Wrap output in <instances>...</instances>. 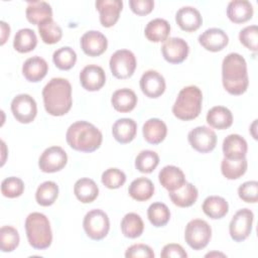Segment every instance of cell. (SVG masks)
<instances>
[{
	"label": "cell",
	"mask_w": 258,
	"mask_h": 258,
	"mask_svg": "<svg viewBox=\"0 0 258 258\" xmlns=\"http://www.w3.org/2000/svg\"><path fill=\"white\" fill-rule=\"evenodd\" d=\"M67 162V152L60 146H50L41 153L38 160V166L41 171L52 173L61 170Z\"/></svg>",
	"instance_id": "12"
},
{
	"label": "cell",
	"mask_w": 258,
	"mask_h": 258,
	"mask_svg": "<svg viewBox=\"0 0 258 258\" xmlns=\"http://www.w3.org/2000/svg\"><path fill=\"white\" fill-rule=\"evenodd\" d=\"M170 33V25L167 20L162 18H155L150 20L145 29L144 34L146 38L152 42L165 41Z\"/></svg>",
	"instance_id": "30"
},
{
	"label": "cell",
	"mask_w": 258,
	"mask_h": 258,
	"mask_svg": "<svg viewBox=\"0 0 258 258\" xmlns=\"http://www.w3.org/2000/svg\"><path fill=\"white\" fill-rule=\"evenodd\" d=\"M48 64L44 58L40 56H32L27 58L22 66V74L28 82L37 83L41 81L47 74Z\"/></svg>",
	"instance_id": "20"
},
{
	"label": "cell",
	"mask_w": 258,
	"mask_h": 258,
	"mask_svg": "<svg viewBox=\"0 0 258 258\" xmlns=\"http://www.w3.org/2000/svg\"><path fill=\"white\" fill-rule=\"evenodd\" d=\"M37 44V37L35 32L30 28L19 29L13 40V47L21 53H26L35 48Z\"/></svg>",
	"instance_id": "35"
},
{
	"label": "cell",
	"mask_w": 258,
	"mask_h": 258,
	"mask_svg": "<svg viewBox=\"0 0 258 258\" xmlns=\"http://www.w3.org/2000/svg\"><path fill=\"white\" fill-rule=\"evenodd\" d=\"M190 146L201 153L212 151L217 144V135L214 130L207 126H198L187 134Z\"/></svg>",
	"instance_id": "11"
},
{
	"label": "cell",
	"mask_w": 258,
	"mask_h": 258,
	"mask_svg": "<svg viewBox=\"0 0 258 258\" xmlns=\"http://www.w3.org/2000/svg\"><path fill=\"white\" fill-rule=\"evenodd\" d=\"M42 98L49 115L62 116L72 108V86L67 79L53 78L44 86Z\"/></svg>",
	"instance_id": "2"
},
{
	"label": "cell",
	"mask_w": 258,
	"mask_h": 258,
	"mask_svg": "<svg viewBox=\"0 0 258 258\" xmlns=\"http://www.w3.org/2000/svg\"><path fill=\"white\" fill-rule=\"evenodd\" d=\"M125 257L127 258H135V257H145V258H153L154 252L150 246L145 244H134L130 246L126 252Z\"/></svg>",
	"instance_id": "47"
},
{
	"label": "cell",
	"mask_w": 258,
	"mask_h": 258,
	"mask_svg": "<svg viewBox=\"0 0 258 258\" xmlns=\"http://www.w3.org/2000/svg\"><path fill=\"white\" fill-rule=\"evenodd\" d=\"M253 6L247 0H233L227 7V16L234 23H244L253 16Z\"/></svg>",
	"instance_id": "25"
},
{
	"label": "cell",
	"mask_w": 258,
	"mask_h": 258,
	"mask_svg": "<svg viewBox=\"0 0 258 258\" xmlns=\"http://www.w3.org/2000/svg\"><path fill=\"white\" fill-rule=\"evenodd\" d=\"M101 180L106 187L110 189H116L125 183L126 175L122 170L116 167H111L102 173Z\"/></svg>",
	"instance_id": "43"
},
{
	"label": "cell",
	"mask_w": 258,
	"mask_h": 258,
	"mask_svg": "<svg viewBox=\"0 0 258 258\" xmlns=\"http://www.w3.org/2000/svg\"><path fill=\"white\" fill-rule=\"evenodd\" d=\"M80 83L87 91H99L106 83L105 72L97 64H88L80 73Z\"/></svg>",
	"instance_id": "16"
},
{
	"label": "cell",
	"mask_w": 258,
	"mask_h": 258,
	"mask_svg": "<svg viewBox=\"0 0 258 258\" xmlns=\"http://www.w3.org/2000/svg\"><path fill=\"white\" fill-rule=\"evenodd\" d=\"M129 6L132 12L137 15L143 16L149 14L154 8L153 0H130Z\"/></svg>",
	"instance_id": "48"
},
{
	"label": "cell",
	"mask_w": 258,
	"mask_h": 258,
	"mask_svg": "<svg viewBox=\"0 0 258 258\" xmlns=\"http://www.w3.org/2000/svg\"><path fill=\"white\" fill-rule=\"evenodd\" d=\"M137 132V124L131 118L118 119L112 127V134L116 141L122 144L131 142Z\"/></svg>",
	"instance_id": "24"
},
{
	"label": "cell",
	"mask_w": 258,
	"mask_h": 258,
	"mask_svg": "<svg viewBox=\"0 0 258 258\" xmlns=\"http://www.w3.org/2000/svg\"><path fill=\"white\" fill-rule=\"evenodd\" d=\"M66 139L77 151L93 152L101 146L103 136L95 125L87 121H77L68 128Z\"/></svg>",
	"instance_id": "3"
},
{
	"label": "cell",
	"mask_w": 258,
	"mask_h": 258,
	"mask_svg": "<svg viewBox=\"0 0 258 258\" xmlns=\"http://www.w3.org/2000/svg\"><path fill=\"white\" fill-rule=\"evenodd\" d=\"M168 196L175 206L179 208H187L196 203L199 192L192 183L185 181L178 189L168 191Z\"/></svg>",
	"instance_id": "26"
},
{
	"label": "cell",
	"mask_w": 258,
	"mask_h": 258,
	"mask_svg": "<svg viewBox=\"0 0 258 258\" xmlns=\"http://www.w3.org/2000/svg\"><path fill=\"white\" fill-rule=\"evenodd\" d=\"M240 42L248 49L256 52L258 42V27L257 25H249L244 27L239 32Z\"/></svg>",
	"instance_id": "45"
},
{
	"label": "cell",
	"mask_w": 258,
	"mask_h": 258,
	"mask_svg": "<svg viewBox=\"0 0 258 258\" xmlns=\"http://www.w3.org/2000/svg\"><path fill=\"white\" fill-rule=\"evenodd\" d=\"M38 32L42 41L47 44L58 42L62 36L61 28L52 18L40 23L38 25Z\"/></svg>",
	"instance_id": "39"
},
{
	"label": "cell",
	"mask_w": 258,
	"mask_h": 258,
	"mask_svg": "<svg viewBox=\"0 0 258 258\" xmlns=\"http://www.w3.org/2000/svg\"><path fill=\"white\" fill-rule=\"evenodd\" d=\"M144 224L141 217L135 213H128L121 221V231L123 235L130 239L138 238L142 235Z\"/></svg>",
	"instance_id": "34"
},
{
	"label": "cell",
	"mask_w": 258,
	"mask_h": 258,
	"mask_svg": "<svg viewBox=\"0 0 258 258\" xmlns=\"http://www.w3.org/2000/svg\"><path fill=\"white\" fill-rule=\"evenodd\" d=\"M238 196L245 203H257L258 182L256 180L245 181L238 187Z\"/></svg>",
	"instance_id": "46"
},
{
	"label": "cell",
	"mask_w": 258,
	"mask_h": 258,
	"mask_svg": "<svg viewBox=\"0 0 258 258\" xmlns=\"http://www.w3.org/2000/svg\"><path fill=\"white\" fill-rule=\"evenodd\" d=\"M159 163V156L155 151L152 150H142L136 156L135 167L138 171L142 173L152 172Z\"/></svg>",
	"instance_id": "41"
},
{
	"label": "cell",
	"mask_w": 258,
	"mask_h": 258,
	"mask_svg": "<svg viewBox=\"0 0 258 258\" xmlns=\"http://www.w3.org/2000/svg\"><path fill=\"white\" fill-rule=\"evenodd\" d=\"M160 256L162 258H170V257H177V258H186L187 253L184 251V249L179 244H166L160 253Z\"/></svg>",
	"instance_id": "49"
},
{
	"label": "cell",
	"mask_w": 258,
	"mask_h": 258,
	"mask_svg": "<svg viewBox=\"0 0 258 258\" xmlns=\"http://www.w3.org/2000/svg\"><path fill=\"white\" fill-rule=\"evenodd\" d=\"M254 214L249 209L239 210L232 218L229 225V233L231 238L236 242L246 240L252 231Z\"/></svg>",
	"instance_id": "9"
},
{
	"label": "cell",
	"mask_w": 258,
	"mask_h": 258,
	"mask_svg": "<svg viewBox=\"0 0 258 258\" xmlns=\"http://www.w3.org/2000/svg\"><path fill=\"white\" fill-rule=\"evenodd\" d=\"M112 75L117 79L130 78L136 69V58L132 51L128 49L116 50L109 61Z\"/></svg>",
	"instance_id": "8"
},
{
	"label": "cell",
	"mask_w": 258,
	"mask_h": 258,
	"mask_svg": "<svg viewBox=\"0 0 258 258\" xmlns=\"http://www.w3.org/2000/svg\"><path fill=\"white\" fill-rule=\"evenodd\" d=\"M24 191V182L16 176H10L3 179L1 183V192L4 197L14 199L20 197Z\"/></svg>",
	"instance_id": "44"
},
{
	"label": "cell",
	"mask_w": 258,
	"mask_h": 258,
	"mask_svg": "<svg viewBox=\"0 0 258 258\" xmlns=\"http://www.w3.org/2000/svg\"><path fill=\"white\" fill-rule=\"evenodd\" d=\"M25 231L29 245L36 250H44L51 245L52 233L47 217L41 213H31L25 220Z\"/></svg>",
	"instance_id": "5"
},
{
	"label": "cell",
	"mask_w": 258,
	"mask_h": 258,
	"mask_svg": "<svg viewBox=\"0 0 258 258\" xmlns=\"http://www.w3.org/2000/svg\"><path fill=\"white\" fill-rule=\"evenodd\" d=\"M247 166L248 162L246 157L239 159L224 157L221 163V171L227 179H237L244 175L247 170Z\"/></svg>",
	"instance_id": "36"
},
{
	"label": "cell",
	"mask_w": 258,
	"mask_h": 258,
	"mask_svg": "<svg viewBox=\"0 0 258 258\" xmlns=\"http://www.w3.org/2000/svg\"><path fill=\"white\" fill-rule=\"evenodd\" d=\"M108 46L106 36L98 30H89L81 37V47L89 56H99Z\"/></svg>",
	"instance_id": "15"
},
{
	"label": "cell",
	"mask_w": 258,
	"mask_h": 258,
	"mask_svg": "<svg viewBox=\"0 0 258 258\" xmlns=\"http://www.w3.org/2000/svg\"><path fill=\"white\" fill-rule=\"evenodd\" d=\"M158 179L161 185L168 191L178 189L186 181L183 171L174 165L164 166L159 171Z\"/></svg>",
	"instance_id": "21"
},
{
	"label": "cell",
	"mask_w": 258,
	"mask_h": 258,
	"mask_svg": "<svg viewBox=\"0 0 258 258\" xmlns=\"http://www.w3.org/2000/svg\"><path fill=\"white\" fill-rule=\"evenodd\" d=\"M142 133L146 142L156 145L161 143L166 137L167 127L162 120L151 118L143 124Z\"/></svg>",
	"instance_id": "22"
},
{
	"label": "cell",
	"mask_w": 258,
	"mask_h": 258,
	"mask_svg": "<svg viewBox=\"0 0 258 258\" xmlns=\"http://www.w3.org/2000/svg\"><path fill=\"white\" fill-rule=\"evenodd\" d=\"M189 47L185 40L180 37L167 38L161 46V52L169 63H180L188 55Z\"/></svg>",
	"instance_id": "13"
},
{
	"label": "cell",
	"mask_w": 258,
	"mask_h": 258,
	"mask_svg": "<svg viewBox=\"0 0 258 258\" xmlns=\"http://www.w3.org/2000/svg\"><path fill=\"white\" fill-rule=\"evenodd\" d=\"M95 5L100 13V22L104 27L113 26L118 21L123 8L121 0H98Z\"/></svg>",
	"instance_id": "17"
},
{
	"label": "cell",
	"mask_w": 258,
	"mask_h": 258,
	"mask_svg": "<svg viewBox=\"0 0 258 258\" xmlns=\"http://www.w3.org/2000/svg\"><path fill=\"white\" fill-rule=\"evenodd\" d=\"M11 111L18 122L28 124L36 117V102L27 94H19L15 96L11 102Z\"/></svg>",
	"instance_id": "10"
},
{
	"label": "cell",
	"mask_w": 258,
	"mask_h": 258,
	"mask_svg": "<svg viewBox=\"0 0 258 258\" xmlns=\"http://www.w3.org/2000/svg\"><path fill=\"white\" fill-rule=\"evenodd\" d=\"M175 21L180 29L191 32L201 27L203 18L197 8L191 6H183L177 10L175 14Z\"/></svg>",
	"instance_id": "19"
},
{
	"label": "cell",
	"mask_w": 258,
	"mask_h": 258,
	"mask_svg": "<svg viewBox=\"0 0 258 258\" xmlns=\"http://www.w3.org/2000/svg\"><path fill=\"white\" fill-rule=\"evenodd\" d=\"M248 145L239 134H230L223 141V152L226 158L239 159L246 157Z\"/></svg>",
	"instance_id": "23"
},
{
	"label": "cell",
	"mask_w": 258,
	"mask_h": 258,
	"mask_svg": "<svg viewBox=\"0 0 258 258\" xmlns=\"http://www.w3.org/2000/svg\"><path fill=\"white\" fill-rule=\"evenodd\" d=\"M208 124L216 129L224 130L233 124V115L231 111L224 106H215L207 114Z\"/></svg>",
	"instance_id": "31"
},
{
	"label": "cell",
	"mask_w": 258,
	"mask_h": 258,
	"mask_svg": "<svg viewBox=\"0 0 258 258\" xmlns=\"http://www.w3.org/2000/svg\"><path fill=\"white\" fill-rule=\"evenodd\" d=\"M222 83L231 95L239 96L246 92L249 85L247 63L241 54L231 52L225 56L222 62Z\"/></svg>",
	"instance_id": "1"
},
{
	"label": "cell",
	"mask_w": 258,
	"mask_h": 258,
	"mask_svg": "<svg viewBox=\"0 0 258 258\" xmlns=\"http://www.w3.org/2000/svg\"><path fill=\"white\" fill-rule=\"evenodd\" d=\"M74 192L81 203L89 204L97 199L99 195V187L93 179L83 177L76 181L74 185Z\"/></svg>",
	"instance_id": "29"
},
{
	"label": "cell",
	"mask_w": 258,
	"mask_h": 258,
	"mask_svg": "<svg viewBox=\"0 0 258 258\" xmlns=\"http://www.w3.org/2000/svg\"><path fill=\"white\" fill-rule=\"evenodd\" d=\"M212 237V228L204 220L195 219L187 223L184 231L186 244L194 250L204 249Z\"/></svg>",
	"instance_id": "6"
},
{
	"label": "cell",
	"mask_w": 258,
	"mask_h": 258,
	"mask_svg": "<svg viewBox=\"0 0 258 258\" xmlns=\"http://www.w3.org/2000/svg\"><path fill=\"white\" fill-rule=\"evenodd\" d=\"M52 60L57 69L68 71L75 66L77 61V53L72 47L62 46L53 52Z\"/></svg>",
	"instance_id": "40"
},
{
	"label": "cell",
	"mask_w": 258,
	"mask_h": 258,
	"mask_svg": "<svg viewBox=\"0 0 258 258\" xmlns=\"http://www.w3.org/2000/svg\"><path fill=\"white\" fill-rule=\"evenodd\" d=\"M18 231L11 226H3L0 229V249L2 252H12L19 245Z\"/></svg>",
	"instance_id": "42"
},
{
	"label": "cell",
	"mask_w": 258,
	"mask_h": 258,
	"mask_svg": "<svg viewBox=\"0 0 258 258\" xmlns=\"http://www.w3.org/2000/svg\"><path fill=\"white\" fill-rule=\"evenodd\" d=\"M0 25H1V44H4L6 39L9 37V34H10V27L9 25L4 22V21H1L0 22Z\"/></svg>",
	"instance_id": "50"
},
{
	"label": "cell",
	"mask_w": 258,
	"mask_h": 258,
	"mask_svg": "<svg viewBox=\"0 0 258 258\" xmlns=\"http://www.w3.org/2000/svg\"><path fill=\"white\" fill-rule=\"evenodd\" d=\"M147 217L154 227H163L169 222L170 211L163 203H153L147 210Z\"/></svg>",
	"instance_id": "38"
},
{
	"label": "cell",
	"mask_w": 258,
	"mask_h": 258,
	"mask_svg": "<svg viewBox=\"0 0 258 258\" xmlns=\"http://www.w3.org/2000/svg\"><path fill=\"white\" fill-rule=\"evenodd\" d=\"M113 108L120 113H128L132 111L137 104V96L134 91L123 88L115 91L111 97Z\"/></svg>",
	"instance_id": "28"
},
{
	"label": "cell",
	"mask_w": 258,
	"mask_h": 258,
	"mask_svg": "<svg viewBox=\"0 0 258 258\" xmlns=\"http://www.w3.org/2000/svg\"><path fill=\"white\" fill-rule=\"evenodd\" d=\"M212 256H225V254L223 253H217V252H212V253H208L206 255V257H212Z\"/></svg>",
	"instance_id": "51"
},
{
	"label": "cell",
	"mask_w": 258,
	"mask_h": 258,
	"mask_svg": "<svg viewBox=\"0 0 258 258\" xmlns=\"http://www.w3.org/2000/svg\"><path fill=\"white\" fill-rule=\"evenodd\" d=\"M204 213L211 219H222L228 214V202L219 196H210L203 203Z\"/></svg>",
	"instance_id": "33"
},
{
	"label": "cell",
	"mask_w": 258,
	"mask_h": 258,
	"mask_svg": "<svg viewBox=\"0 0 258 258\" xmlns=\"http://www.w3.org/2000/svg\"><path fill=\"white\" fill-rule=\"evenodd\" d=\"M203 94L199 87L187 86L182 88L172 106L173 115L180 120L196 119L202 111Z\"/></svg>",
	"instance_id": "4"
},
{
	"label": "cell",
	"mask_w": 258,
	"mask_h": 258,
	"mask_svg": "<svg viewBox=\"0 0 258 258\" xmlns=\"http://www.w3.org/2000/svg\"><path fill=\"white\" fill-rule=\"evenodd\" d=\"M25 14L30 23L39 25L40 23L52 18V9L45 1H29Z\"/></svg>",
	"instance_id": "27"
},
{
	"label": "cell",
	"mask_w": 258,
	"mask_h": 258,
	"mask_svg": "<svg viewBox=\"0 0 258 258\" xmlns=\"http://www.w3.org/2000/svg\"><path fill=\"white\" fill-rule=\"evenodd\" d=\"M140 89L148 98H158L165 91V80L156 71H146L140 78Z\"/></svg>",
	"instance_id": "14"
},
{
	"label": "cell",
	"mask_w": 258,
	"mask_h": 258,
	"mask_svg": "<svg viewBox=\"0 0 258 258\" xmlns=\"http://www.w3.org/2000/svg\"><path fill=\"white\" fill-rule=\"evenodd\" d=\"M129 196L137 202H145L154 194V184L147 177H138L134 179L128 188Z\"/></svg>",
	"instance_id": "32"
},
{
	"label": "cell",
	"mask_w": 258,
	"mask_h": 258,
	"mask_svg": "<svg viewBox=\"0 0 258 258\" xmlns=\"http://www.w3.org/2000/svg\"><path fill=\"white\" fill-rule=\"evenodd\" d=\"M200 44L207 50L217 52L224 49L229 42L227 33L220 28H209L199 36Z\"/></svg>",
	"instance_id": "18"
},
{
	"label": "cell",
	"mask_w": 258,
	"mask_h": 258,
	"mask_svg": "<svg viewBox=\"0 0 258 258\" xmlns=\"http://www.w3.org/2000/svg\"><path fill=\"white\" fill-rule=\"evenodd\" d=\"M58 196V186L54 181L47 180L40 183L35 192V200L42 207L51 206Z\"/></svg>",
	"instance_id": "37"
},
{
	"label": "cell",
	"mask_w": 258,
	"mask_h": 258,
	"mask_svg": "<svg viewBox=\"0 0 258 258\" xmlns=\"http://www.w3.org/2000/svg\"><path fill=\"white\" fill-rule=\"evenodd\" d=\"M83 227L90 239L96 241L102 240L107 236L110 230L108 215L100 209L92 210L86 214L83 221Z\"/></svg>",
	"instance_id": "7"
}]
</instances>
